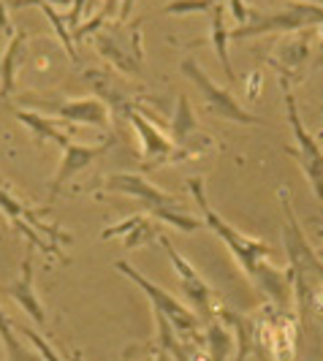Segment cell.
Returning a JSON list of instances; mask_svg holds the SVG:
<instances>
[{"mask_svg": "<svg viewBox=\"0 0 323 361\" xmlns=\"http://www.w3.org/2000/svg\"><path fill=\"white\" fill-rule=\"evenodd\" d=\"M142 22L136 19L133 25L128 22H109L92 38L95 52L109 60L114 68L126 76H139L144 68V41H142Z\"/></svg>", "mask_w": 323, "mask_h": 361, "instance_id": "obj_3", "label": "cell"}, {"mask_svg": "<svg viewBox=\"0 0 323 361\" xmlns=\"http://www.w3.org/2000/svg\"><path fill=\"white\" fill-rule=\"evenodd\" d=\"M163 245V250L169 255V261H171V269H174V277H177V286H180V293L185 296V305L196 312L198 318L207 324V321H212L217 315V310L223 307V302L217 299L215 288L201 277V271L185 258V255L174 247V242L169 239L166 234H161L158 239Z\"/></svg>", "mask_w": 323, "mask_h": 361, "instance_id": "obj_5", "label": "cell"}, {"mask_svg": "<svg viewBox=\"0 0 323 361\" xmlns=\"http://www.w3.org/2000/svg\"><path fill=\"white\" fill-rule=\"evenodd\" d=\"M52 117L60 120V123H73V126H87V128H101L106 130L111 126V111L109 106L95 98V95H87V98H71L66 104L52 109Z\"/></svg>", "mask_w": 323, "mask_h": 361, "instance_id": "obj_13", "label": "cell"}, {"mask_svg": "<svg viewBox=\"0 0 323 361\" xmlns=\"http://www.w3.org/2000/svg\"><path fill=\"white\" fill-rule=\"evenodd\" d=\"M286 95V114L288 123H291V130H293V139H296V147H286V152L291 158H296L302 171H305V180L310 182L315 199L323 201V149L318 145V139L310 133L299 117V106H296V98L291 90H283Z\"/></svg>", "mask_w": 323, "mask_h": 361, "instance_id": "obj_9", "label": "cell"}, {"mask_svg": "<svg viewBox=\"0 0 323 361\" xmlns=\"http://www.w3.org/2000/svg\"><path fill=\"white\" fill-rule=\"evenodd\" d=\"M30 33L25 30H14V36L6 47V54H3V63H0V95H11L14 90V82H17V66H19V54L25 52V44H28Z\"/></svg>", "mask_w": 323, "mask_h": 361, "instance_id": "obj_19", "label": "cell"}, {"mask_svg": "<svg viewBox=\"0 0 323 361\" xmlns=\"http://www.w3.org/2000/svg\"><path fill=\"white\" fill-rule=\"evenodd\" d=\"M321 30H323V27H321Z\"/></svg>", "mask_w": 323, "mask_h": 361, "instance_id": "obj_34", "label": "cell"}, {"mask_svg": "<svg viewBox=\"0 0 323 361\" xmlns=\"http://www.w3.org/2000/svg\"><path fill=\"white\" fill-rule=\"evenodd\" d=\"M198 120H196V111L190 106V98L182 92L177 98V109H174V117H171V142L180 147L185 145L193 133H198Z\"/></svg>", "mask_w": 323, "mask_h": 361, "instance_id": "obj_21", "label": "cell"}, {"mask_svg": "<svg viewBox=\"0 0 323 361\" xmlns=\"http://www.w3.org/2000/svg\"><path fill=\"white\" fill-rule=\"evenodd\" d=\"M150 215L158 217L161 223L171 226V228H177V231H182V234H193V231H198V228L204 226L201 217L185 212L182 207H158V209H150Z\"/></svg>", "mask_w": 323, "mask_h": 361, "instance_id": "obj_22", "label": "cell"}, {"mask_svg": "<svg viewBox=\"0 0 323 361\" xmlns=\"http://www.w3.org/2000/svg\"><path fill=\"white\" fill-rule=\"evenodd\" d=\"M258 85H261V73L255 71L248 76V98H255V95H258Z\"/></svg>", "mask_w": 323, "mask_h": 361, "instance_id": "obj_28", "label": "cell"}, {"mask_svg": "<svg viewBox=\"0 0 323 361\" xmlns=\"http://www.w3.org/2000/svg\"><path fill=\"white\" fill-rule=\"evenodd\" d=\"M0 356H3V350H0Z\"/></svg>", "mask_w": 323, "mask_h": 361, "instance_id": "obj_33", "label": "cell"}, {"mask_svg": "<svg viewBox=\"0 0 323 361\" xmlns=\"http://www.w3.org/2000/svg\"><path fill=\"white\" fill-rule=\"evenodd\" d=\"M109 142H101V145H79V142H71V145L63 149V158H60V166H57V174L52 180V193H49V204L57 199V193L66 188V182H71L79 171H85L98 155L106 152ZM47 204V207H49Z\"/></svg>", "mask_w": 323, "mask_h": 361, "instance_id": "obj_14", "label": "cell"}, {"mask_svg": "<svg viewBox=\"0 0 323 361\" xmlns=\"http://www.w3.org/2000/svg\"><path fill=\"white\" fill-rule=\"evenodd\" d=\"M226 3H228V14L233 17L236 27H242L248 22V6H245V0H226Z\"/></svg>", "mask_w": 323, "mask_h": 361, "instance_id": "obj_26", "label": "cell"}, {"mask_svg": "<svg viewBox=\"0 0 323 361\" xmlns=\"http://www.w3.org/2000/svg\"><path fill=\"white\" fill-rule=\"evenodd\" d=\"M11 329H14V334H22V337H28L30 343L36 345V350H38V356H41V361H63L60 359V353L54 350L52 345L47 343L41 334H38L36 329H30V326H22V324H14L11 321Z\"/></svg>", "mask_w": 323, "mask_h": 361, "instance_id": "obj_25", "label": "cell"}, {"mask_svg": "<svg viewBox=\"0 0 323 361\" xmlns=\"http://www.w3.org/2000/svg\"><path fill=\"white\" fill-rule=\"evenodd\" d=\"M111 236H120L126 250H136V247H147V245L158 242L161 239V226L152 223L150 215H130L101 231V239H111Z\"/></svg>", "mask_w": 323, "mask_h": 361, "instance_id": "obj_16", "label": "cell"}, {"mask_svg": "<svg viewBox=\"0 0 323 361\" xmlns=\"http://www.w3.org/2000/svg\"><path fill=\"white\" fill-rule=\"evenodd\" d=\"M14 114H17L19 123H22V126H25L30 133H33V136H36V142L49 139V142H54L60 149H66V147L73 142L68 133H63V130L57 128V123H54L49 114L44 117L41 111H25V109H14Z\"/></svg>", "mask_w": 323, "mask_h": 361, "instance_id": "obj_17", "label": "cell"}, {"mask_svg": "<svg viewBox=\"0 0 323 361\" xmlns=\"http://www.w3.org/2000/svg\"><path fill=\"white\" fill-rule=\"evenodd\" d=\"M185 185H188L190 196H193V201H196L198 209H201V220H204V226H207L217 239H223V242H226V247L231 250L233 261L239 264V269L245 271V274H248V280L255 286V283H258V280H261V277L274 267V264H272L274 247H272L269 242H264V239H255V236H248V234H242V231H236L226 217L217 215V209H212V204H209V199H207L204 177H188Z\"/></svg>", "mask_w": 323, "mask_h": 361, "instance_id": "obj_1", "label": "cell"}, {"mask_svg": "<svg viewBox=\"0 0 323 361\" xmlns=\"http://www.w3.org/2000/svg\"><path fill=\"white\" fill-rule=\"evenodd\" d=\"M226 3H220L215 11H209V33H212V47H215L217 52V60H220V66H223V73H226V79H231L236 82V73H233V66H231V57H228V44H231V38H228V30H226V8H223Z\"/></svg>", "mask_w": 323, "mask_h": 361, "instance_id": "obj_20", "label": "cell"}, {"mask_svg": "<svg viewBox=\"0 0 323 361\" xmlns=\"http://www.w3.org/2000/svg\"><path fill=\"white\" fill-rule=\"evenodd\" d=\"M71 361H85V356H82V350H73V353H71Z\"/></svg>", "mask_w": 323, "mask_h": 361, "instance_id": "obj_31", "label": "cell"}, {"mask_svg": "<svg viewBox=\"0 0 323 361\" xmlns=\"http://www.w3.org/2000/svg\"><path fill=\"white\" fill-rule=\"evenodd\" d=\"M101 190L104 193H120V196H130L142 204L144 209H158V207H180V199L174 193H166L163 188L152 185V182L142 177V174H133V171H117V174H109L101 182Z\"/></svg>", "mask_w": 323, "mask_h": 361, "instance_id": "obj_10", "label": "cell"}, {"mask_svg": "<svg viewBox=\"0 0 323 361\" xmlns=\"http://www.w3.org/2000/svg\"><path fill=\"white\" fill-rule=\"evenodd\" d=\"M0 212L8 217L22 234H28L30 245H38L44 253L57 255L63 264L68 261L66 255L60 253V245H63V242L71 245V234L60 231L57 226H47V223L41 220V215H44L47 209H30V207H25L22 201L14 199L11 190H6V188L0 185Z\"/></svg>", "mask_w": 323, "mask_h": 361, "instance_id": "obj_6", "label": "cell"}, {"mask_svg": "<svg viewBox=\"0 0 323 361\" xmlns=\"http://www.w3.org/2000/svg\"><path fill=\"white\" fill-rule=\"evenodd\" d=\"M204 345H207V361H231L233 359V331L220 318L207 321L204 329Z\"/></svg>", "mask_w": 323, "mask_h": 361, "instance_id": "obj_18", "label": "cell"}, {"mask_svg": "<svg viewBox=\"0 0 323 361\" xmlns=\"http://www.w3.org/2000/svg\"><path fill=\"white\" fill-rule=\"evenodd\" d=\"M139 361H155V348H147V350H144V356Z\"/></svg>", "mask_w": 323, "mask_h": 361, "instance_id": "obj_30", "label": "cell"}, {"mask_svg": "<svg viewBox=\"0 0 323 361\" xmlns=\"http://www.w3.org/2000/svg\"><path fill=\"white\" fill-rule=\"evenodd\" d=\"M126 120L139 133V149H142V166L144 169H161L169 163H177V145L166 139L161 128H155L139 109H130Z\"/></svg>", "mask_w": 323, "mask_h": 361, "instance_id": "obj_11", "label": "cell"}, {"mask_svg": "<svg viewBox=\"0 0 323 361\" xmlns=\"http://www.w3.org/2000/svg\"><path fill=\"white\" fill-rule=\"evenodd\" d=\"M305 27H323V6L305 3V0H288L277 11H255L248 8V22L242 27H233L228 38L245 41L269 33H299Z\"/></svg>", "mask_w": 323, "mask_h": 361, "instance_id": "obj_2", "label": "cell"}, {"mask_svg": "<svg viewBox=\"0 0 323 361\" xmlns=\"http://www.w3.org/2000/svg\"><path fill=\"white\" fill-rule=\"evenodd\" d=\"M280 204H283V212H286V226H283V245H286L288 253V269L293 274V280H305L310 283L312 277L323 283V261L318 258V253L307 245V236L296 220V212L291 207V193L286 188L277 190Z\"/></svg>", "mask_w": 323, "mask_h": 361, "instance_id": "obj_8", "label": "cell"}, {"mask_svg": "<svg viewBox=\"0 0 323 361\" xmlns=\"http://www.w3.org/2000/svg\"><path fill=\"white\" fill-rule=\"evenodd\" d=\"M315 223H318V226H321V228H323V220H315ZM315 253H318V258H321V261H323V245H321V247H318V250H315Z\"/></svg>", "mask_w": 323, "mask_h": 361, "instance_id": "obj_32", "label": "cell"}, {"mask_svg": "<svg viewBox=\"0 0 323 361\" xmlns=\"http://www.w3.org/2000/svg\"><path fill=\"white\" fill-rule=\"evenodd\" d=\"M133 6H136V0H123V8L117 14V22H128L130 14H133Z\"/></svg>", "mask_w": 323, "mask_h": 361, "instance_id": "obj_29", "label": "cell"}, {"mask_svg": "<svg viewBox=\"0 0 323 361\" xmlns=\"http://www.w3.org/2000/svg\"><path fill=\"white\" fill-rule=\"evenodd\" d=\"M38 3H49V6H52V3H57V6H71L73 0H14L17 8H22V6H38Z\"/></svg>", "mask_w": 323, "mask_h": 361, "instance_id": "obj_27", "label": "cell"}, {"mask_svg": "<svg viewBox=\"0 0 323 361\" xmlns=\"http://www.w3.org/2000/svg\"><path fill=\"white\" fill-rule=\"evenodd\" d=\"M8 296L14 299L19 305V310L38 326V329H44L47 326V310L41 305V299H38L36 293V277H33V255L28 253L25 255V261H22V267H19V277L8 286Z\"/></svg>", "mask_w": 323, "mask_h": 361, "instance_id": "obj_15", "label": "cell"}, {"mask_svg": "<svg viewBox=\"0 0 323 361\" xmlns=\"http://www.w3.org/2000/svg\"><path fill=\"white\" fill-rule=\"evenodd\" d=\"M180 71L185 79H190L196 85L201 98H204V104H207V109L212 114L228 120V123H239V126H264V120L258 114L248 111L226 87H217L215 82L209 79V73L201 68V63H198L196 57H185L180 63Z\"/></svg>", "mask_w": 323, "mask_h": 361, "instance_id": "obj_7", "label": "cell"}, {"mask_svg": "<svg viewBox=\"0 0 323 361\" xmlns=\"http://www.w3.org/2000/svg\"><path fill=\"white\" fill-rule=\"evenodd\" d=\"M114 269L123 271L130 283H136V286L147 293V299H150V305H152V312H155V315H163L169 324L177 329V334H180L182 340H188V343L204 340V334H201V318H198L196 312L188 307L185 302H180L174 293H169L166 288L155 286L152 280H147L142 271L133 269L128 261H117Z\"/></svg>", "mask_w": 323, "mask_h": 361, "instance_id": "obj_4", "label": "cell"}, {"mask_svg": "<svg viewBox=\"0 0 323 361\" xmlns=\"http://www.w3.org/2000/svg\"><path fill=\"white\" fill-rule=\"evenodd\" d=\"M307 57H310L307 36H288L272 49L269 66L280 76V90H291L305 79Z\"/></svg>", "mask_w": 323, "mask_h": 361, "instance_id": "obj_12", "label": "cell"}, {"mask_svg": "<svg viewBox=\"0 0 323 361\" xmlns=\"http://www.w3.org/2000/svg\"><path fill=\"white\" fill-rule=\"evenodd\" d=\"M223 0H169L161 8V14H177V17H188V14H209L215 11Z\"/></svg>", "mask_w": 323, "mask_h": 361, "instance_id": "obj_23", "label": "cell"}, {"mask_svg": "<svg viewBox=\"0 0 323 361\" xmlns=\"http://www.w3.org/2000/svg\"><path fill=\"white\" fill-rule=\"evenodd\" d=\"M0 340L6 345V353H8L11 361H41L25 353V348H22V343H19L17 334H14V329H11V318L3 312V307H0Z\"/></svg>", "mask_w": 323, "mask_h": 361, "instance_id": "obj_24", "label": "cell"}]
</instances>
